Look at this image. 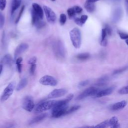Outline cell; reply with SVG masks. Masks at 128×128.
Returning <instances> with one entry per match:
<instances>
[{
	"label": "cell",
	"instance_id": "obj_24",
	"mask_svg": "<svg viewBox=\"0 0 128 128\" xmlns=\"http://www.w3.org/2000/svg\"><path fill=\"white\" fill-rule=\"evenodd\" d=\"M31 14H32V23L33 26H35L36 24L40 20H42L36 14L33 9L31 10Z\"/></svg>",
	"mask_w": 128,
	"mask_h": 128
},
{
	"label": "cell",
	"instance_id": "obj_16",
	"mask_svg": "<svg viewBox=\"0 0 128 128\" xmlns=\"http://www.w3.org/2000/svg\"><path fill=\"white\" fill-rule=\"evenodd\" d=\"M48 116V114H42L40 115H38L36 117H34V118H33L32 119L30 122H29V124H35L36 123H38L40 122H41L42 120H44Z\"/></svg>",
	"mask_w": 128,
	"mask_h": 128
},
{
	"label": "cell",
	"instance_id": "obj_12",
	"mask_svg": "<svg viewBox=\"0 0 128 128\" xmlns=\"http://www.w3.org/2000/svg\"><path fill=\"white\" fill-rule=\"evenodd\" d=\"M28 48V45L26 43H22L20 44L16 48L14 52V60H16V58L23 53L24 51H26Z\"/></svg>",
	"mask_w": 128,
	"mask_h": 128
},
{
	"label": "cell",
	"instance_id": "obj_2",
	"mask_svg": "<svg viewBox=\"0 0 128 128\" xmlns=\"http://www.w3.org/2000/svg\"><path fill=\"white\" fill-rule=\"evenodd\" d=\"M56 102L54 100L43 101L36 106L34 111L36 113H40L49 110L53 108Z\"/></svg>",
	"mask_w": 128,
	"mask_h": 128
},
{
	"label": "cell",
	"instance_id": "obj_32",
	"mask_svg": "<svg viewBox=\"0 0 128 128\" xmlns=\"http://www.w3.org/2000/svg\"><path fill=\"white\" fill-rule=\"evenodd\" d=\"M107 36H108V34H107L106 28H102V36H101L100 42H102L106 40H107V39H106Z\"/></svg>",
	"mask_w": 128,
	"mask_h": 128
},
{
	"label": "cell",
	"instance_id": "obj_40",
	"mask_svg": "<svg viewBox=\"0 0 128 128\" xmlns=\"http://www.w3.org/2000/svg\"><path fill=\"white\" fill-rule=\"evenodd\" d=\"M89 82H90L88 80H84L82 81L78 84V88H82V87L85 86H86L88 84Z\"/></svg>",
	"mask_w": 128,
	"mask_h": 128
},
{
	"label": "cell",
	"instance_id": "obj_3",
	"mask_svg": "<svg viewBox=\"0 0 128 128\" xmlns=\"http://www.w3.org/2000/svg\"><path fill=\"white\" fill-rule=\"evenodd\" d=\"M15 82H12L8 84L6 87L4 88L0 100L2 102L6 100L12 94L15 88Z\"/></svg>",
	"mask_w": 128,
	"mask_h": 128
},
{
	"label": "cell",
	"instance_id": "obj_18",
	"mask_svg": "<svg viewBox=\"0 0 128 128\" xmlns=\"http://www.w3.org/2000/svg\"><path fill=\"white\" fill-rule=\"evenodd\" d=\"M108 124L110 128H120V124L118 123V120L117 117L114 116L108 120Z\"/></svg>",
	"mask_w": 128,
	"mask_h": 128
},
{
	"label": "cell",
	"instance_id": "obj_47",
	"mask_svg": "<svg viewBox=\"0 0 128 128\" xmlns=\"http://www.w3.org/2000/svg\"><path fill=\"white\" fill-rule=\"evenodd\" d=\"M126 44H127V45L128 46V38L126 40Z\"/></svg>",
	"mask_w": 128,
	"mask_h": 128
},
{
	"label": "cell",
	"instance_id": "obj_21",
	"mask_svg": "<svg viewBox=\"0 0 128 128\" xmlns=\"http://www.w3.org/2000/svg\"><path fill=\"white\" fill-rule=\"evenodd\" d=\"M88 16L86 15H82L80 18H76L74 19V22L79 26H82L88 20Z\"/></svg>",
	"mask_w": 128,
	"mask_h": 128
},
{
	"label": "cell",
	"instance_id": "obj_25",
	"mask_svg": "<svg viewBox=\"0 0 128 128\" xmlns=\"http://www.w3.org/2000/svg\"><path fill=\"white\" fill-rule=\"evenodd\" d=\"M90 57V54L88 53L85 52V53H81L77 54L76 56V58L79 60H84L89 58Z\"/></svg>",
	"mask_w": 128,
	"mask_h": 128
},
{
	"label": "cell",
	"instance_id": "obj_36",
	"mask_svg": "<svg viewBox=\"0 0 128 128\" xmlns=\"http://www.w3.org/2000/svg\"><path fill=\"white\" fill-rule=\"evenodd\" d=\"M36 64H30V72L32 75H33L34 74L36 69Z\"/></svg>",
	"mask_w": 128,
	"mask_h": 128
},
{
	"label": "cell",
	"instance_id": "obj_37",
	"mask_svg": "<svg viewBox=\"0 0 128 128\" xmlns=\"http://www.w3.org/2000/svg\"><path fill=\"white\" fill-rule=\"evenodd\" d=\"M128 68V66H125V67H124V68L118 69V70H114V72L113 74H118L122 73L123 72H124V70H126Z\"/></svg>",
	"mask_w": 128,
	"mask_h": 128
},
{
	"label": "cell",
	"instance_id": "obj_30",
	"mask_svg": "<svg viewBox=\"0 0 128 128\" xmlns=\"http://www.w3.org/2000/svg\"><path fill=\"white\" fill-rule=\"evenodd\" d=\"M66 20V16L64 14H61L60 16V25L63 26Z\"/></svg>",
	"mask_w": 128,
	"mask_h": 128
},
{
	"label": "cell",
	"instance_id": "obj_11",
	"mask_svg": "<svg viewBox=\"0 0 128 128\" xmlns=\"http://www.w3.org/2000/svg\"><path fill=\"white\" fill-rule=\"evenodd\" d=\"M68 106L62 108H52V116L54 118H58L66 115V110Z\"/></svg>",
	"mask_w": 128,
	"mask_h": 128
},
{
	"label": "cell",
	"instance_id": "obj_8",
	"mask_svg": "<svg viewBox=\"0 0 128 128\" xmlns=\"http://www.w3.org/2000/svg\"><path fill=\"white\" fill-rule=\"evenodd\" d=\"M43 8L48 22L50 24L54 23L56 16L54 12L50 8L46 6H44Z\"/></svg>",
	"mask_w": 128,
	"mask_h": 128
},
{
	"label": "cell",
	"instance_id": "obj_34",
	"mask_svg": "<svg viewBox=\"0 0 128 128\" xmlns=\"http://www.w3.org/2000/svg\"><path fill=\"white\" fill-rule=\"evenodd\" d=\"M118 93L120 94H128V85L120 88L118 90Z\"/></svg>",
	"mask_w": 128,
	"mask_h": 128
},
{
	"label": "cell",
	"instance_id": "obj_46",
	"mask_svg": "<svg viewBox=\"0 0 128 128\" xmlns=\"http://www.w3.org/2000/svg\"><path fill=\"white\" fill-rule=\"evenodd\" d=\"M2 65H0V74L2 72Z\"/></svg>",
	"mask_w": 128,
	"mask_h": 128
},
{
	"label": "cell",
	"instance_id": "obj_22",
	"mask_svg": "<svg viewBox=\"0 0 128 128\" xmlns=\"http://www.w3.org/2000/svg\"><path fill=\"white\" fill-rule=\"evenodd\" d=\"M84 7L85 9L86 10V11L88 12H92L94 11L96 9L94 2H86L84 4Z\"/></svg>",
	"mask_w": 128,
	"mask_h": 128
},
{
	"label": "cell",
	"instance_id": "obj_27",
	"mask_svg": "<svg viewBox=\"0 0 128 128\" xmlns=\"http://www.w3.org/2000/svg\"><path fill=\"white\" fill-rule=\"evenodd\" d=\"M80 106L76 105V106H72L70 108H68L66 110V115L71 114V113L77 110H78L80 108Z\"/></svg>",
	"mask_w": 128,
	"mask_h": 128
},
{
	"label": "cell",
	"instance_id": "obj_15",
	"mask_svg": "<svg viewBox=\"0 0 128 128\" xmlns=\"http://www.w3.org/2000/svg\"><path fill=\"white\" fill-rule=\"evenodd\" d=\"M127 102L126 100H122L112 104V106L111 109L112 110H118L124 108Z\"/></svg>",
	"mask_w": 128,
	"mask_h": 128
},
{
	"label": "cell",
	"instance_id": "obj_19",
	"mask_svg": "<svg viewBox=\"0 0 128 128\" xmlns=\"http://www.w3.org/2000/svg\"><path fill=\"white\" fill-rule=\"evenodd\" d=\"M13 59L10 54H6L2 60V63L4 64H6L8 66H10L12 64Z\"/></svg>",
	"mask_w": 128,
	"mask_h": 128
},
{
	"label": "cell",
	"instance_id": "obj_1",
	"mask_svg": "<svg viewBox=\"0 0 128 128\" xmlns=\"http://www.w3.org/2000/svg\"><path fill=\"white\" fill-rule=\"evenodd\" d=\"M70 36L73 46L76 48H79L81 46L82 36L79 28H74L70 32Z\"/></svg>",
	"mask_w": 128,
	"mask_h": 128
},
{
	"label": "cell",
	"instance_id": "obj_38",
	"mask_svg": "<svg viewBox=\"0 0 128 128\" xmlns=\"http://www.w3.org/2000/svg\"><path fill=\"white\" fill-rule=\"evenodd\" d=\"M6 0H0V10H3L6 8Z\"/></svg>",
	"mask_w": 128,
	"mask_h": 128
},
{
	"label": "cell",
	"instance_id": "obj_45",
	"mask_svg": "<svg viewBox=\"0 0 128 128\" xmlns=\"http://www.w3.org/2000/svg\"><path fill=\"white\" fill-rule=\"evenodd\" d=\"M126 5L127 11L128 12V0H126Z\"/></svg>",
	"mask_w": 128,
	"mask_h": 128
},
{
	"label": "cell",
	"instance_id": "obj_4",
	"mask_svg": "<svg viewBox=\"0 0 128 128\" xmlns=\"http://www.w3.org/2000/svg\"><path fill=\"white\" fill-rule=\"evenodd\" d=\"M34 107V104L32 97L26 96L22 100V108L30 112Z\"/></svg>",
	"mask_w": 128,
	"mask_h": 128
},
{
	"label": "cell",
	"instance_id": "obj_10",
	"mask_svg": "<svg viewBox=\"0 0 128 128\" xmlns=\"http://www.w3.org/2000/svg\"><path fill=\"white\" fill-rule=\"evenodd\" d=\"M67 92V90L65 88L54 89L52 90L48 96V98L49 99L56 98L64 96Z\"/></svg>",
	"mask_w": 128,
	"mask_h": 128
},
{
	"label": "cell",
	"instance_id": "obj_41",
	"mask_svg": "<svg viewBox=\"0 0 128 128\" xmlns=\"http://www.w3.org/2000/svg\"><path fill=\"white\" fill-rule=\"evenodd\" d=\"M76 14H80L82 11V8L78 6H74L72 7Z\"/></svg>",
	"mask_w": 128,
	"mask_h": 128
},
{
	"label": "cell",
	"instance_id": "obj_33",
	"mask_svg": "<svg viewBox=\"0 0 128 128\" xmlns=\"http://www.w3.org/2000/svg\"><path fill=\"white\" fill-rule=\"evenodd\" d=\"M5 22V18L4 15L2 14V13L0 12V29H2L4 24Z\"/></svg>",
	"mask_w": 128,
	"mask_h": 128
},
{
	"label": "cell",
	"instance_id": "obj_42",
	"mask_svg": "<svg viewBox=\"0 0 128 128\" xmlns=\"http://www.w3.org/2000/svg\"><path fill=\"white\" fill-rule=\"evenodd\" d=\"M104 28H106V30L108 36H110L112 34V29H111L110 27L108 25H106Z\"/></svg>",
	"mask_w": 128,
	"mask_h": 128
},
{
	"label": "cell",
	"instance_id": "obj_20",
	"mask_svg": "<svg viewBox=\"0 0 128 128\" xmlns=\"http://www.w3.org/2000/svg\"><path fill=\"white\" fill-rule=\"evenodd\" d=\"M22 2V0H12L11 5V14L12 15L15 11L19 8Z\"/></svg>",
	"mask_w": 128,
	"mask_h": 128
},
{
	"label": "cell",
	"instance_id": "obj_29",
	"mask_svg": "<svg viewBox=\"0 0 128 128\" xmlns=\"http://www.w3.org/2000/svg\"><path fill=\"white\" fill-rule=\"evenodd\" d=\"M67 13H68V14L70 18H73L76 14L73 8H68L67 10Z\"/></svg>",
	"mask_w": 128,
	"mask_h": 128
},
{
	"label": "cell",
	"instance_id": "obj_13",
	"mask_svg": "<svg viewBox=\"0 0 128 128\" xmlns=\"http://www.w3.org/2000/svg\"><path fill=\"white\" fill-rule=\"evenodd\" d=\"M114 90V87L111 86V87H110L106 89H104V90H99L98 92L96 94V95L95 97L100 98V97H102L104 96L109 95L113 92Z\"/></svg>",
	"mask_w": 128,
	"mask_h": 128
},
{
	"label": "cell",
	"instance_id": "obj_28",
	"mask_svg": "<svg viewBox=\"0 0 128 128\" xmlns=\"http://www.w3.org/2000/svg\"><path fill=\"white\" fill-rule=\"evenodd\" d=\"M108 126H109L108 120H106L98 124L96 126H94V127L100 128H106Z\"/></svg>",
	"mask_w": 128,
	"mask_h": 128
},
{
	"label": "cell",
	"instance_id": "obj_14",
	"mask_svg": "<svg viewBox=\"0 0 128 128\" xmlns=\"http://www.w3.org/2000/svg\"><path fill=\"white\" fill-rule=\"evenodd\" d=\"M32 9L40 20L44 18V12L42 7L36 3H33L32 4Z\"/></svg>",
	"mask_w": 128,
	"mask_h": 128
},
{
	"label": "cell",
	"instance_id": "obj_5",
	"mask_svg": "<svg viewBox=\"0 0 128 128\" xmlns=\"http://www.w3.org/2000/svg\"><path fill=\"white\" fill-rule=\"evenodd\" d=\"M99 90L98 89L94 87H90L82 92L77 96L76 99L78 100H81L89 96H96Z\"/></svg>",
	"mask_w": 128,
	"mask_h": 128
},
{
	"label": "cell",
	"instance_id": "obj_44",
	"mask_svg": "<svg viewBox=\"0 0 128 128\" xmlns=\"http://www.w3.org/2000/svg\"><path fill=\"white\" fill-rule=\"evenodd\" d=\"M99 0H86V2H95L97 1H98Z\"/></svg>",
	"mask_w": 128,
	"mask_h": 128
},
{
	"label": "cell",
	"instance_id": "obj_39",
	"mask_svg": "<svg viewBox=\"0 0 128 128\" xmlns=\"http://www.w3.org/2000/svg\"><path fill=\"white\" fill-rule=\"evenodd\" d=\"M120 38L122 40H126L128 38V34L125 32H118Z\"/></svg>",
	"mask_w": 128,
	"mask_h": 128
},
{
	"label": "cell",
	"instance_id": "obj_43",
	"mask_svg": "<svg viewBox=\"0 0 128 128\" xmlns=\"http://www.w3.org/2000/svg\"><path fill=\"white\" fill-rule=\"evenodd\" d=\"M36 56H33L32 58H30L29 60H28V64H36Z\"/></svg>",
	"mask_w": 128,
	"mask_h": 128
},
{
	"label": "cell",
	"instance_id": "obj_23",
	"mask_svg": "<svg viewBox=\"0 0 128 128\" xmlns=\"http://www.w3.org/2000/svg\"><path fill=\"white\" fill-rule=\"evenodd\" d=\"M28 80L26 78H22L18 82L16 86V90L19 91L23 89L28 84Z\"/></svg>",
	"mask_w": 128,
	"mask_h": 128
},
{
	"label": "cell",
	"instance_id": "obj_6",
	"mask_svg": "<svg viewBox=\"0 0 128 128\" xmlns=\"http://www.w3.org/2000/svg\"><path fill=\"white\" fill-rule=\"evenodd\" d=\"M39 82L42 85L52 86H56L58 84L56 80L53 76L49 75H45L42 77L40 78Z\"/></svg>",
	"mask_w": 128,
	"mask_h": 128
},
{
	"label": "cell",
	"instance_id": "obj_7",
	"mask_svg": "<svg viewBox=\"0 0 128 128\" xmlns=\"http://www.w3.org/2000/svg\"><path fill=\"white\" fill-rule=\"evenodd\" d=\"M54 50L56 55L59 58H64L65 56V50L62 42L60 40L57 41L54 44Z\"/></svg>",
	"mask_w": 128,
	"mask_h": 128
},
{
	"label": "cell",
	"instance_id": "obj_48",
	"mask_svg": "<svg viewBox=\"0 0 128 128\" xmlns=\"http://www.w3.org/2000/svg\"><path fill=\"white\" fill-rule=\"evenodd\" d=\"M52 0V2H54V1H55L56 0Z\"/></svg>",
	"mask_w": 128,
	"mask_h": 128
},
{
	"label": "cell",
	"instance_id": "obj_17",
	"mask_svg": "<svg viewBox=\"0 0 128 128\" xmlns=\"http://www.w3.org/2000/svg\"><path fill=\"white\" fill-rule=\"evenodd\" d=\"M122 12L120 8H117L114 12L112 16V21L114 22H116L120 20L122 16Z\"/></svg>",
	"mask_w": 128,
	"mask_h": 128
},
{
	"label": "cell",
	"instance_id": "obj_26",
	"mask_svg": "<svg viewBox=\"0 0 128 128\" xmlns=\"http://www.w3.org/2000/svg\"><path fill=\"white\" fill-rule=\"evenodd\" d=\"M22 57H18L16 60V68L18 72L20 73L22 70V66L21 64L22 62Z\"/></svg>",
	"mask_w": 128,
	"mask_h": 128
},
{
	"label": "cell",
	"instance_id": "obj_9",
	"mask_svg": "<svg viewBox=\"0 0 128 128\" xmlns=\"http://www.w3.org/2000/svg\"><path fill=\"white\" fill-rule=\"evenodd\" d=\"M74 97V94H69L65 98L56 100L52 108H62L66 107L68 103L72 100Z\"/></svg>",
	"mask_w": 128,
	"mask_h": 128
},
{
	"label": "cell",
	"instance_id": "obj_31",
	"mask_svg": "<svg viewBox=\"0 0 128 128\" xmlns=\"http://www.w3.org/2000/svg\"><path fill=\"white\" fill-rule=\"evenodd\" d=\"M24 8H25V6L24 5L22 6L21 8V9H20V12H19V14H18V16L17 18H16V20L15 21V23L16 24H18V22L20 21V18H21V17L22 16V14H23V12L24 11Z\"/></svg>",
	"mask_w": 128,
	"mask_h": 128
},
{
	"label": "cell",
	"instance_id": "obj_35",
	"mask_svg": "<svg viewBox=\"0 0 128 128\" xmlns=\"http://www.w3.org/2000/svg\"><path fill=\"white\" fill-rule=\"evenodd\" d=\"M45 25H46V23L44 22H42L41 20H40L36 24L35 26L37 28L40 29L43 28Z\"/></svg>",
	"mask_w": 128,
	"mask_h": 128
}]
</instances>
